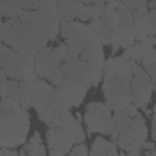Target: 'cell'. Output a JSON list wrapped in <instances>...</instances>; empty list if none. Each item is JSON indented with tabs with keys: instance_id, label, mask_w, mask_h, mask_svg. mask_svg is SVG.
<instances>
[{
	"instance_id": "obj_7",
	"label": "cell",
	"mask_w": 156,
	"mask_h": 156,
	"mask_svg": "<svg viewBox=\"0 0 156 156\" xmlns=\"http://www.w3.org/2000/svg\"><path fill=\"white\" fill-rule=\"evenodd\" d=\"M155 88L150 76L147 72L139 65H135L133 68V80H132V101L135 104L136 107L146 110L150 100L151 94Z\"/></svg>"
},
{
	"instance_id": "obj_10",
	"label": "cell",
	"mask_w": 156,
	"mask_h": 156,
	"mask_svg": "<svg viewBox=\"0 0 156 156\" xmlns=\"http://www.w3.org/2000/svg\"><path fill=\"white\" fill-rule=\"evenodd\" d=\"M89 156H124L117 151V145L113 141H107L102 136H98L93 145Z\"/></svg>"
},
{
	"instance_id": "obj_22",
	"label": "cell",
	"mask_w": 156,
	"mask_h": 156,
	"mask_svg": "<svg viewBox=\"0 0 156 156\" xmlns=\"http://www.w3.org/2000/svg\"><path fill=\"white\" fill-rule=\"evenodd\" d=\"M143 149H145L146 151H150V150H154L155 149V144L151 143V141H145L143 144Z\"/></svg>"
},
{
	"instance_id": "obj_15",
	"label": "cell",
	"mask_w": 156,
	"mask_h": 156,
	"mask_svg": "<svg viewBox=\"0 0 156 156\" xmlns=\"http://www.w3.org/2000/svg\"><path fill=\"white\" fill-rule=\"evenodd\" d=\"M132 34H133L134 39H136V40H139L141 43L147 35H150V28L146 24V22H144V23H134V26L132 27Z\"/></svg>"
},
{
	"instance_id": "obj_20",
	"label": "cell",
	"mask_w": 156,
	"mask_h": 156,
	"mask_svg": "<svg viewBox=\"0 0 156 156\" xmlns=\"http://www.w3.org/2000/svg\"><path fill=\"white\" fill-rule=\"evenodd\" d=\"M0 156H20V154H18L17 151H15V150L1 147V151H0Z\"/></svg>"
},
{
	"instance_id": "obj_2",
	"label": "cell",
	"mask_w": 156,
	"mask_h": 156,
	"mask_svg": "<svg viewBox=\"0 0 156 156\" xmlns=\"http://www.w3.org/2000/svg\"><path fill=\"white\" fill-rule=\"evenodd\" d=\"M113 143L127 152L140 151L147 138V128L141 115L129 118L124 112L113 116V129L111 132Z\"/></svg>"
},
{
	"instance_id": "obj_24",
	"label": "cell",
	"mask_w": 156,
	"mask_h": 156,
	"mask_svg": "<svg viewBox=\"0 0 156 156\" xmlns=\"http://www.w3.org/2000/svg\"><path fill=\"white\" fill-rule=\"evenodd\" d=\"M20 156H29V155H28L26 151H21V152H20Z\"/></svg>"
},
{
	"instance_id": "obj_17",
	"label": "cell",
	"mask_w": 156,
	"mask_h": 156,
	"mask_svg": "<svg viewBox=\"0 0 156 156\" xmlns=\"http://www.w3.org/2000/svg\"><path fill=\"white\" fill-rule=\"evenodd\" d=\"M122 60L124 61H129V60H133V61H138V60H141V52H140V46L139 44H134L133 46L126 49L121 56Z\"/></svg>"
},
{
	"instance_id": "obj_21",
	"label": "cell",
	"mask_w": 156,
	"mask_h": 156,
	"mask_svg": "<svg viewBox=\"0 0 156 156\" xmlns=\"http://www.w3.org/2000/svg\"><path fill=\"white\" fill-rule=\"evenodd\" d=\"M141 43L143 44H146V45H150V46H154L156 44V37L155 35H147Z\"/></svg>"
},
{
	"instance_id": "obj_3",
	"label": "cell",
	"mask_w": 156,
	"mask_h": 156,
	"mask_svg": "<svg viewBox=\"0 0 156 156\" xmlns=\"http://www.w3.org/2000/svg\"><path fill=\"white\" fill-rule=\"evenodd\" d=\"M30 127L29 115L24 108L0 113V140L1 147L12 149L22 145Z\"/></svg>"
},
{
	"instance_id": "obj_6",
	"label": "cell",
	"mask_w": 156,
	"mask_h": 156,
	"mask_svg": "<svg viewBox=\"0 0 156 156\" xmlns=\"http://www.w3.org/2000/svg\"><path fill=\"white\" fill-rule=\"evenodd\" d=\"M84 122L90 133H100L104 135H111L113 129V117L108 105L102 102H90L87 105Z\"/></svg>"
},
{
	"instance_id": "obj_26",
	"label": "cell",
	"mask_w": 156,
	"mask_h": 156,
	"mask_svg": "<svg viewBox=\"0 0 156 156\" xmlns=\"http://www.w3.org/2000/svg\"><path fill=\"white\" fill-rule=\"evenodd\" d=\"M139 156H144V155H141V154H140V155H139Z\"/></svg>"
},
{
	"instance_id": "obj_4",
	"label": "cell",
	"mask_w": 156,
	"mask_h": 156,
	"mask_svg": "<svg viewBox=\"0 0 156 156\" xmlns=\"http://www.w3.org/2000/svg\"><path fill=\"white\" fill-rule=\"evenodd\" d=\"M0 63L1 72H4L7 78L18 82L24 80L29 74L35 72L33 58L23 57L5 44L0 45Z\"/></svg>"
},
{
	"instance_id": "obj_16",
	"label": "cell",
	"mask_w": 156,
	"mask_h": 156,
	"mask_svg": "<svg viewBox=\"0 0 156 156\" xmlns=\"http://www.w3.org/2000/svg\"><path fill=\"white\" fill-rule=\"evenodd\" d=\"M147 6L151 9L150 11H147L146 24L150 28V35H155L156 34V1L147 2Z\"/></svg>"
},
{
	"instance_id": "obj_18",
	"label": "cell",
	"mask_w": 156,
	"mask_h": 156,
	"mask_svg": "<svg viewBox=\"0 0 156 156\" xmlns=\"http://www.w3.org/2000/svg\"><path fill=\"white\" fill-rule=\"evenodd\" d=\"M68 156H88V147L85 144H77L69 152Z\"/></svg>"
},
{
	"instance_id": "obj_8",
	"label": "cell",
	"mask_w": 156,
	"mask_h": 156,
	"mask_svg": "<svg viewBox=\"0 0 156 156\" xmlns=\"http://www.w3.org/2000/svg\"><path fill=\"white\" fill-rule=\"evenodd\" d=\"M46 140L49 144L50 156H65L66 154H68L73 144H76L73 128L67 126L49 128L46 132Z\"/></svg>"
},
{
	"instance_id": "obj_25",
	"label": "cell",
	"mask_w": 156,
	"mask_h": 156,
	"mask_svg": "<svg viewBox=\"0 0 156 156\" xmlns=\"http://www.w3.org/2000/svg\"><path fill=\"white\" fill-rule=\"evenodd\" d=\"M154 113L156 115V104H155V106H154Z\"/></svg>"
},
{
	"instance_id": "obj_9",
	"label": "cell",
	"mask_w": 156,
	"mask_h": 156,
	"mask_svg": "<svg viewBox=\"0 0 156 156\" xmlns=\"http://www.w3.org/2000/svg\"><path fill=\"white\" fill-rule=\"evenodd\" d=\"M37 1H12L2 0L0 1V12L2 18L15 20L23 15L26 10H35Z\"/></svg>"
},
{
	"instance_id": "obj_11",
	"label": "cell",
	"mask_w": 156,
	"mask_h": 156,
	"mask_svg": "<svg viewBox=\"0 0 156 156\" xmlns=\"http://www.w3.org/2000/svg\"><path fill=\"white\" fill-rule=\"evenodd\" d=\"M82 1H58L57 2V16L60 21L63 22H72L77 18L78 11L82 7Z\"/></svg>"
},
{
	"instance_id": "obj_19",
	"label": "cell",
	"mask_w": 156,
	"mask_h": 156,
	"mask_svg": "<svg viewBox=\"0 0 156 156\" xmlns=\"http://www.w3.org/2000/svg\"><path fill=\"white\" fill-rule=\"evenodd\" d=\"M123 112H124V115H126L127 117H129V118H133V117H135V116L139 115V113H138V107H136L135 105H129V106H127V108H126Z\"/></svg>"
},
{
	"instance_id": "obj_12",
	"label": "cell",
	"mask_w": 156,
	"mask_h": 156,
	"mask_svg": "<svg viewBox=\"0 0 156 156\" xmlns=\"http://www.w3.org/2000/svg\"><path fill=\"white\" fill-rule=\"evenodd\" d=\"M134 37L132 34V29H127V28H118L116 32V38L115 41L111 44L112 46V52L115 54L119 48L123 49H128L130 46L134 45Z\"/></svg>"
},
{
	"instance_id": "obj_1",
	"label": "cell",
	"mask_w": 156,
	"mask_h": 156,
	"mask_svg": "<svg viewBox=\"0 0 156 156\" xmlns=\"http://www.w3.org/2000/svg\"><path fill=\"white\" fill-rule=\"evenodd\" d=\"M136 61H124L121 57H111L104 67V95L107 105L115 112H123L132 102L133 68Z\"/></svg>"
},
{
	"instance_id": "obj_5",
	"label": "cell",
	"mask_w": 156,
	"mask_h": 156,
	"mask_svg": "<svg viewBox=\"0 0 156 156\" xmlns=\"http://www.w3.org/2000/svg\"><path fill=\"white\" fill-rule=\"evenodd\" d=\"M63 84L71 88L84 87L89 89L93 87V67L89 62L68 55L62 63Z\"/></svg>"
},
{
	"instance_id": "obj_23",
	"label": "cell",
	"mask_w": 156,
	"mask_h": 156,
	"mask_svg": "<svg viewBox=\"0 0 156 156\" xmlns=\"http://www.w3.org/2000/svg\"><path fill=\"white\" fill-rule=\"evenodd\" d=\"M76 118H77V121H78V122H80V121H82V116H80V113H79V112L76 115Z\"/></svg>"
},
{
	"instance_id": "obj_14",
	"label": "cell",
	"mask_w": 156,
	"mask_h": 156,
	"mask_svg": "<svg viewBox=\"0 0 156 156\" xmlns=\"http://www.w3.org/2000/svg\"><path fill=\"white\" fill-rule=\"evenodd\" d=\"M119 28H127V29H132V27L134 26V21H133V16L130 12V9L123 2H121L119 5Z\"/></svg>"
},
{
	"instance_id": "obj_13",
	"label": "cell",
	"mask_w": 156,
	"mask_h": 156,
	"mask_svg": "<svg viewBox=\"0 0 156 156\" xmlns=\"http://www.w3.org/2000/svg\"><path fill=\"white\" fill-rule=\"evenodd\" d=\"M24 151L29 155V156H46V151L45 147L43 145L40 134L38 132L34 133V135L29 139V141L27 143V145L24 146Z\"/></svg>"
}]
</instances>
